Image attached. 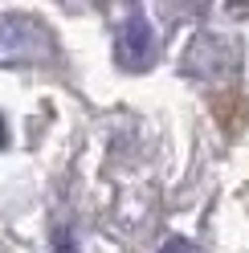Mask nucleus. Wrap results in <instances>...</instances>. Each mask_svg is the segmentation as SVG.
<instances>
[{
    "mask_svg": "<svg viewBox=\"0 0 249 253\" xmlns=\"http://www.w3.org/2000/svg\"><path fill=\"white\" fill-rule=\"evenodd\" d=\"M160 253H192V245L184 241V237H172V241H164V249Z\"/></svg>",
    "mask_w": 249,
    "mask_h": 253,
    "instance_id": "20e7f679",
    "label": "nucleus"
},
{
    "mask_svg": "<svg viewBox=\"0 0 249 253\" xmlns=\"http://www.w3.org/2000/svg\"><path fill=\"white\" fill-rule=\"evenodd\" d=\"M155 53H160V41H155V29L147 21V12L143 8H135L127 21H123L119 29V45H115V57H119V66L123 70H147Z\"/></svg>",
    "mask_w": 249,
    "mask_h": 253,
    "instance_id": "f03ea898",
    "label": "nucleus"
},
{
    "mask_svg": "<svg viewBox=\"0 0 249 253\" xmlns=\"http://www.w3.org/2000/svg\"><path fill=\"white\" fill-rule=\"evenodd\" d=\"M49 41L45 29H37L25 17H0V66H25V61L45 57Z\"/></svg>",
    "mask_w": 249,
    "mask_h": 253,
    "instance_id": "f257e3e1",
    "label": "nucleus"
},
{
    "mask_svg": "<svg viewBox=\"0 0 249 253\" xmlns=\"http://www.w3.org/2000/svg\"><path fill=\"white\" fill-rule=\"evenodd\" d=\"M53 249H57V253H78L74 233H70V229H57V233H53Z\"/></svg>",
    "mask_w": 249,
    "mask_h": 253,
    "instance_id": "7ed1b4c3",
    "label": "nucleus"
}]
</instances>
